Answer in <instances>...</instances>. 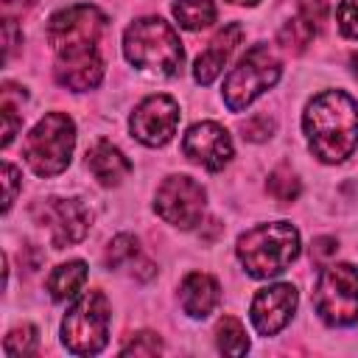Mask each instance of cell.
I'll list each match as a JSON object with an SVG mask.
<instances>
[{
  "instance_id": "cell-29",
  "label": "cell",
  "mask_w": 358,
  "mask_h": 358,
  "mask_svg": "<svg viewBox=\"0 0 358 358\" xmlns=\"http://www.w3.org/2000/svg\"><path fill=\"white\" fill-rule=\"evenodd\" d=\"M3 185H6V196H3V213L11 210L17 190H20V171L11 162H3Z\"/></svg>"
},
{
  "instance_id": "cell-27",
  "label": "cell",
  "mask_w": 358,
  "mask_h": 358,
  "mask_svg": "<svg viewBox=\"0 0 358 358\" xmlns=\"http://www.w3.org/2000/svg\"><path fill=\"white\" fill-rule=\"evenodd\" d=\"M336 22L347 39H358V0H341L336 8Z\"/></svg>"
},
{
  "instance_id": "cell-3",
  "label": "cell",
  "mask_w": 358,
  "mask_h": 358,
  "mask_svg": "<svg viewBox=\"0 0 358 358\" xmlns=\"http://www.w3.org/2000/svg\"><path fill=\"white\" fill-rule=\"evenodd\" d=\"M123 53L134 67L159 76H176L185 62L179 34L159 17L134 20L123 34Z\"/></svg>"
},
{
  "instance_id": "cell-32",
  "label": "cell",
  "mask_w": 358,
  "mask_h": 358,
  "mask_svg": "<svg viewBox=\"0 0 358 358\" xmlns=\"http://www.w3.org/2000/svg\"><path fill=\"white\" fill-rule=\"evenodd\" d=\"M34 3H36V0H3V11H6V17H14V14L31 8Z\"/></svg>"
},
{
  "instance_id": "cell-5",
  "label": "cell",
  "mask_w": 358,
  "mask_h": 358,
  "mask_svg": "<svg viewBox=\"0 0 358 358\" xmlns=\"http://www.w3.org/2000/svg\"><path fill=\"white\" fill-rule=\"evenodd\" d=\"M109 341V299L92 288L81 294L62 319V344L73 355H95Z\"/></svg>"
},
{
  "instance_id": "cell-31",
  "label": "cell",
  "mask_w": 358,
  "mask_h": 358,
  "mask_svg": "<svg viewBox=\"0 0 358 358\" xmlns=\"http://www.w3.org/2000/svg\"><path fill=\"white\" fill-rule=\"evenodd\" d=\"M3 42H6V62L14 56V48L22 42V34L17 31V22L14 17H6L3 20Z\"/></svg>"
},
{
  "instance_id": "cell-4",
  "label": "cell",
  "mask_w": 358,
  "mask_h": 358,
  "mask_svg": "<svg viewBox=\"0 0 358 358\" xmlns=\"http://www.w3.org/2000/svg\"><path fill=\"white\" fill-rule=\"evenodd\" d=\"M76 145V123L64 112L45 115L25 137V162L36 176H56L70 165Z\"/></svg>"
},
{
  "instance_id": "cell-28",
  "label": "cell",
  "mask_w": 358,
  "mask_h": 358,
  "mask_svg": "<svg viewBox=\"0 0 358 358\" xmlns=\"http://www.w3.org/2000/svg\"><path fill=\"white\" fill-rule=\"evenodd\" d=\"M241 131H243L246 140L260 143V140H268V137L274 134V120H271L268 115H255V117H249V120L241 126Z\"/></svg>"
},
{
  "instance_id": "cell-9",
  "label": "cell",
  "mask_w": 358,
  "mask_h": 358,
  "mask_svg": "<svg viewBox=\"0 0 358 358\" xmlns=\"http://www.w3.org/2000/svg\"><path fill=\"white\" fill-rule=\"evenodd\" d=\"M204 204H207L204 187L185 173L168 176L157 187V199H154L157 215L165 224L179 227V229H193L204 215Z\"/></svg>"
},
{
  "instance_id": "cell-24",
  "label": "cell",
  "mask_w": 358,
  "mask_h": 358,
  "mask_svg": "<svg viewBox=\"0 0 358 358\" xmlns=\"http://www.w3.org/2000/svg\"><path fill=\"white\" fill-rule=\"evenodd\" d=\"M266 190H268V196H271L274 201L288 204V201H294V199L302 193V185H299L296 173H294L291 168H285V165H282V168H274V171L268 173Z\"/></svg>"
},
{
  "instance_id": "cell-33",
  "label": "cell",
  "mask_w": 358,
  "mask_h": 358,
  "mask_svg": "<svg viewBox=\"0 0 358 358\" xmlns=\"http://www.w3.org/2000/svg\"><path fill=\"white\" fill-rule=\"evenodd\" d=\"M229 3H235V6H257L260 0H229Z\"/></svg>"
},
{
  "instance_id": "cell-30",
  "label": "cell",
  "mask_w": 358,
  "mask_h": 358,
  "mask_svg": "<svg viewBox=\"0 0 358 358\" xmlns=\"http://www.w3.org/2000/svg\"><path fill=\"white\" fill-rule=\"evenodd\" d=\"M336 249H338V241H336V238H330V235H319V238L313 241V246H310V257H313V263L324 266V263L336 255Z\"/></svg>"
},
{
  "instance_id": "cell-18",
  "label": "cell",
  "mask_w": 358,
  "mask_h": 358,
  "mask_svg": "<svg viewBox=\"0 0 358 358\" xmlns=\"http://www.w3.org/2000/svg\"><path fill=\"white\" fill-rule=\"evenodd\" d=\"M87 282V263L84 260H67L62 266H56L48 277V291L56 302L73 299Z\"/></svg>"
},
{
  "instance_id": "cell-13",
  "label": "cell",
  "mask_w": 358,
  "mask_h": 358,
  "mask_svg": "<svg viewBox=\"0 0 358 358\" xmlns=\"http://www.w3.org/2000/svg\"><path fill=\"white\" fill-rule=\"evenodd\" d=\"M182 151L196 165H201L207 171H221L232 159V140L224 126H218L213 120H201L185 131Z\"/></svg>"
},
{
  "instance_id": "cell-34",
  "label": "cell",
  "mask_w": 358,
  "mask_h": 358,
  "mask_svg": "<svg viewBox=\"0 0 358 358\" xmlns=\"http://www.w3.org/2000/svg\"><path fill=\"white\" fill-rule=\"evenodd\" d=\"M352 73H355V78H358V50L352 53Z\"/></svg>"
},
{
  "instance_id": "cell-25",
  "label": "cell",
  "mask_w": 358,
  "mask_h": 358,
  "mask_svg": "<svg viewBox=\"0 0 358 358\" xmlns=\"http://www.w3.org/2000/svg\"><path fill=\"white\" fill-rule=\"evenodd\" d=\"M36 344H39L36 327H34V324H20V327H14V330L3 338V352H6L8 358H22V355L36 352Z\"/></svg>"
},
{
  "instance_id": "cell-1",
  "label": "cell",
  "mask_w": 358,
  "mask_h": 358,
  "mask_svg": "<svg viewBox=\"0 0 358 358\" xmlns=\"http://www.w3.org/2000/svg\"><path fill=\"white\" fill-rule=\"evenodd\" d=\"M308 148L322 162H344L358 148V103L344 90H324L305 106Z\"/></svg>"
},
{
  "instance_id": "cell-7",
  "label": "cell",
  "mask_w": 358,
  "mask_h": 358,
  "mask_svg": "<svg viewBox=\"0 0 358 358\" xmlns=\"http://www.w3.org/2000/svg\"><path fill=\"white\" fill-rule=\"evenodd\" d=\"M313 305L322 322L333 327H347L358 322V268L352 263H330L322 268Z\"/></svg>"
},
{
  "instance_id": "cell-8",
  "label": "cell",
  "mask_w": 358,
  "mask_h": 358,
  "mask_svg": "<svg viewBox=\"0 0 358 358\" xmlns=\"http://www.w3.org/2000/svg\"><path fill=\"white\" fill-rule=\"evenodd\" d=\"M106 31V14L90 3H76L56 11L48 22V42L56 56L95 50L101 34Z\"/></svg>"
},
{
  "instance_id": "cell-6",
  "label": "cell",
  "mask_w": 358,
  "mask_h": 358,
  "mask_svg": "<svg viewBox=\"0 0 358 358\" xmlns=\"http://www.w3.org/2000/svg\"><path fill=\"white\" fill-rule=\"evenodd\" d=\"M282 64L268 45H255L224 78V103L232 112H243L255 98L280 81Z\"/></svg>"
},
{
  "instance_id": "cell-21",
  "label": "cell",
  "mask_w": 358,
  "mask_h": 358,
  "mask_svg": "<svg viewBox=\"0 0 358 358\" xmlns=\"http://www.w3.org/2000/svg\"><path fill=\"white\" fill-rule=\"evenodd\" d=\"M316 22L310 20V17H305L302 11L294 17V20H288L282 28H280V45L285 48V50H291V53H302L310 42H313V36H316Z\"/></svg>"
},
{
  "instance_id": "cell-23",
  "label": "cell",
  "mask_w": 358,
  "mask_h": 358,
  "mask_svg": "<svg viewBox=\"0 0 358 358\" xmlns=\"http://www.w3.org/2000/svg\"><path fill=\"white\" fill-rule=\"evenodd\" d=\"M140 260V246H137V238L129 235V232H120L109 241L106 246V255H103V263L106 268H123V266H134Z\"/></svg>"
},
{
  "instance_id": "cell-10",
  "label": "cell",
  "mask_w": 358,
  "mask_h": 358,
  "mask_svg": "<svg viewBox=\"0 0 358 358\" xmlns=\"http://www.w3.org/2000/svg\"><path fill=\"white\" fill-rule=\"evenodd\" d=\"M31 215L42 229H48L53 249L84 241L92 224V213L78 199H42L31 207Z\"/></svg>"
},
{
  "instance_id": "cell-16",
  "label": "cell",
  "mask_w": 358,
  "mask_h": 358,
  "mask_svg": "<svg viewBox=\"0 0 358 358\" xmlns=\"http://www.w3.org/2000/svg\"><path fill=\"white\" fill-rule=\"evenodd\" d=\"M179 302L187 316L204 319L221 302V285L215 277H210L204 271H190L179 285Z\"/></svg>"
},
{
  "instance_id": "cell-20",
  "label": "cell",
  "mask_w": 358,
  "mask_h": 358,
  "mask_svg": "<svg viewBox=\"0 0 358 358\" xmlns=\"http://www.w3.org/2000/svg\"><path fill=\"white\" fill-rule=\"evenodd\" d=\"M22 101H25V90L6 81L3 84V101H0V112H3V140L0 143H3V148L11 145V140H14V134L22 123V115H20Z\"/></svg>"
},
{
  "instance_id": "cell-17",
  "label": "cell",
  "mask_w": 358,
  "mask_h": 358,
  "mask_svg": "<svg viewBox=\"0 0 358 358\" xmlns=\"http://www.w3.org/2000/svg\"><path fill=\"white\" fill-rule=\"evenodd\" d=\"M87 168L103 187H117L131 173V162L126 159V154L106 140H98L87 151Z\"/></svg>"
},
{
  "instance_id": "cell-11",
  "label": "cell",
  "mask_w": 358,
  "mask_h": 358,
  "mask_svg": "<svg viewBox=\"0 0 358 358\" xmlns=\"http://www.w3.org/2000/svg\"><path fill=\"white\" fill-rule=\"evenodd\" d=\"M179 126V103L171 95H148L143 98L129 120V129L134 140H140L148 148L165 145Z\"/></svg>"
},
{
  "instance_id": "cell-2",
  "label": "cell",
  "mask_w": 358,
  "mask_h": 358,
  "mask_svg": "<svg viewBox=\"0 0 358 358\" xmlns=\"http://www.w3.org/2000/svg\"><path fill=\"white\" fill-rule=\"evenodd\" d=\"M235 252L249 277L268 280L299 257V232L288 221L257 224L238 238Z\"/></svg>"
},
{
  "instance_id": "cell-22",
  "label": "cell",
  "mask_w": 358,
  "mask_h": 358,
  "mask_svg": "<svg viewBox=\"0 0 358 358\" xmlns=\"http://www.w3.org/2000/svg\"><path fill=\"white\" fill-rule=\"evenodd\" d=\"M215 347L224 355H246L249 338H246L243 324L235 316H221L218 319V324H215Z\"/></svg>"
},
{
  "instance_id": "cell-19",
  "label": "cell",
  "mask_w": 358,
  "mask_h": 358,
  "mask_svg": "<svg viewBox=\"0 0 358 358\" xmlns=\"http://www.w3.org/2000/svg\"><path fill=\"white\" fill-rule=\"evenodd\" d=\"M173 17L182 28L187 31H201L207 25L215 22L218 11H215V3L213 0H176L173 3Z\"/></svg>"
},
{
  "instance_id": "cell-26",
  "label": "cell",
  "mask_w": 358,
  "mask_h": 358,
  "mask_svg": "<svg viewBox=\"0 0 358 358\" xmlns=\"http://www.w3.org/2000/svg\"><path fill=\"white\" fill-rule=\"evenodd\" d=\"M162 352V341L157 333H134L123 347H120V355H159Z\"/></svg>"
},
{
  "instance_id": "cell-12",
  "label": "cell",
  "mask_w": 358,
  "mask_h": 358,
  "mask_svg": "<svg viewBox=\"0 0 358 358\" xmlns=\"http://www.w3.org/2000/svg\"><path fill=\"white\" fill-rule=\"evenodd\" d=\"M296 302H299V294L291 282H274V285L260 288L252 299V308H249L255 330L260 336L280 333L291 322V316L296 310Z\"/></svg>"
},
{
  "instance_id": "cell-14",
  "label": "cell",
  "mask_w": 358,
  "mask_h": 358,
  "mask_svg": "<svg viewBox=\"0 0 358 358\" xmlns=\"http://www.w3.org/2000/svg\"><path fill=\"white\" fill-rule=\"evenodd\" d=\"M53 76L62 87L73 90V92H87L95 90L103 78V59L95 50H81V53H67V56H56V67Z\"/></svg>"
},
{
  "instance_id": "cell-15",
  "label": "cell",
  "mask_w": 358,
  "mask_h": 358,
  "mask_svg": "<svg viewBox=\"0 0 358 358\" xmlns=\"http://www.w3.org/2000/svg\"><path fill=\"white\" fill-rule=\"evenodd\" d=\"M241 39H243V28H241L238 22L224 25V28L210 39V45L199 53V59H196V64H193V78H196L201 87L213 84V81L218 78V73L227 67L229 56H232L235 48L241 45Z\"/></svg>"
}]
</instances>
